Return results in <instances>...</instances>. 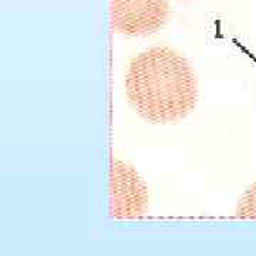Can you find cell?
<instances>
[{"label":"cell","mask_w":256,"mask_h":256,"mask_svg":"<svg viewBox=\"0 0 256 256\" xmlns=\"http://www.w3.org/2000/svg\"><path fill=\"white\" fill-rule=\"evenodd\" d=\"M150 195L144 180L132 165L118 158L111 160L110 216L114 220H134L146 215Z\"/></svg>","instance_id":"cell-3"},{"label":"cell","mask_w":256,"mask_h":256,"mask_svg":"<svg viewBox=\"0 0 256 256\" xmlns=\"http://www.w3.org/2000/svg\"><path fill=\"white\" fill-rule=\"evenodd\" d=\"M235 215L238 218H250L256 220V182H254L250 186H248V190L242 196L239 198L236 204V210Z\"/></svg>","instance_id":"cell-4"},{"label":"cell","mask_w":256,"mask_h":256,"mask_svg":"<svg viewBox=\"0 0 256 256\" xmlns=\"http://www.w3.org/2000/svg\"><path fill=\"white\" fill-rule=\"evenodd\" d=\"M126 96L138 116L151 124H174L195 110L200 90L188 60L168 46L150 47L131 58Z\"/></svg>","instance_id":"cell-1"},{"label":"cell","mask_w":256,"mask_h":256,"mask_svg":"<svg viewBox=\"0 0 256 256\" xmlns=\"http://www.w3.org/2000/svg\"><path fill=\"white\" fill-rule=\"evenodd\" d=\"M111 30L130 37L154 34L170 18L168 0H110Z\"/></svg>","instance_id":"cell-2"}]
</instances>
